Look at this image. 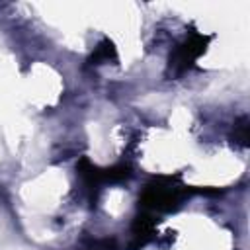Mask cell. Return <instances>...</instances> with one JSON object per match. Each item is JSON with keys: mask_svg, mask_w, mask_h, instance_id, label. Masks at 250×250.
I'll list each match as a JSON object with an SVG mask.
<instances>
[{"mask_svg": "<svg viewBox=\"0 0 250 250\" xmlns=\"http://www.w3.org/2000/svg\"><path fill=\"white\" fill-rule=\"evenodd\" d=\"M154 229H156V219L150 215V213H141L135 217L133 221V248H139V246H145L148 240H152V234H154Z\"/></svg>", "mask_w": 250, "mask_h": 250, "instance_id": "277c9868", "label": "cell"}, {"mask_svg": "<svg viewBox=\"0 0 250 250\" xmlns=\"http://www.w3.org/2000/svg\"><path fill=\"white\" fill-rule=\"evenodd\" d=\"M117 59V51H115V45L109 41V39H104L98 43V47L94 49V53L90 55L88 62L90 64H102V62H109V61H115Z\"/></svg>", "mask_w": 250, "mask_h": 250, "instance_id": "5b68a950", "label": "cell"}, {"mask_svg": "<svg viewBox=\"0 0 250 250\" xmlns=\"http://www.w3.org/2000/svg\"><path fill=\"white\" fill-rule=\"evenodd\" d=\"M211 37L201 35V33H191L186 41H182L170 55V70L174 74H182L188 68L195 64V61L207 51Z\"/></svg>", "mask_w": 250, "mask_h": 250, "instance_id": "7a4b0ae2", "label": "cell"}, {"mask_svg": "<svg viewBox=\"0 0 250 250\" xmlns=\"http://www.w3.org/2000/svg\"><path fill=\"white\" fill-rule=\"evenodd\" d=\"M232 137L234 141L240 145V146H248V117H240L236 123H234V131H232Z\"/></svg>", "mask_w": 250, "mask_h": 250, "instance_id": "8992f818", "label": "cell"}, {"mask_svg": "<svg viewBox=\"0 0 250 250\" xmlns=\"http://www.w3.org/2000/svg\"><path fill=\"white\" fill-rule=\"evenodd\" d=\"M76 170L88 188H98L102 184H115V182H123L127 178H131V166H127V164L100 168V166H94L88 158H80Z\"/></svg>", "mask_w": 250, "mask_h": 250, "instance_id": "3957f363", "label": "cell"}, {"mask_svg": "<svg viewBox=\"0 0 250 250\" xmlns=\"http://www.w3.org/2000/svg\"><path fill=\"white\" fill-rule=\"evenodd\" d=\"M186 191L188 189H184V186H176V178L160 176L146 184V188L139 199V205L146 213H154V211L166 213V211H172L180 203V199Z\"/></svg>", "mask_w": 250, "mask_h": 250, "instance_id": "6da1fadb", "label": "cell"}]
</instances>
